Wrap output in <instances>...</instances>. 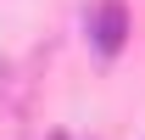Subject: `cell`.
I'll use <instances>...</instances> for the list:
<instances>
[{
    "instance_id": "6da1fadb",
    "label": "cell",
    "mask_w": 145,
    "mask_h": 140,
    "mask_svg": "<svg viewBox=\"0 0 145 140\" xmlns=\"http://www.w3.org/2000/svg\"><path fill=\"white\" fill-rule=\"evenodd\" d=\"M89 39H95V51H101V56H117V51L128 45V6H123V0H101V6H95Z\"/></svg>"
},
{
    "instance_id": "7a4b0ae2",
    "label": "cell",
    "mask_w": 145,
    "mask_h": 140,
    "mask_svg": "<svg viewBox=\"0 0 145 140\" xmlns=\"http://www.w3.org/2000/svg\"><path fill=\"white\" fill-rule=\"evenodd\" d=\"M45 140H72V135H61V129H50V135H45Z\"/></svg>"
}]
</instances>
